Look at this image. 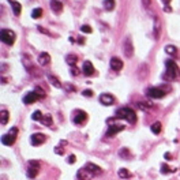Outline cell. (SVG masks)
Segmentation results:
<instances>
[{
	"label": "cell",
	"instance_id": "cell-11",
	"mask_svg": "<svg viewBox=\"0 0 180 180\" xmlns=\"http://www.w3.org/2000/svg\"><path fill=\"white\" fill-rule=\"evenodd\" d=\"M100 103L105 106H109L115 103V97L112 94H109V93H103V94L100 95Z\"/></svg>",
	"mask_w": 180,
	"mask_h": 180
},
{
	"label": "cell",
	"instance_id": "cell-15",
	"mask_svg": "<svg viewBox=\"0 0 180 180\" xmlns=\"http://www.w3.org/2000/svg\"><path fill=\"white\" fill-rule=\"evenodd\" d=\"M94 176L92 172H89L86 168H82V169L78 171V179L79 180H90L92 177Z\"/></svg>",
	"mask_w": 180,
	"mask_h": 180
},
{
	"label": "cell",
	"instance_id": "cell-36",
	"mask_svg": "<svg viewBox=\"0 0 180 180\" xmlns=\"http://www.w3.org/2000/svg\"><path fill=\"white\" fill-rule=\"evenodd\" d=\"M55 153H56V154H63V153H64V149L60 147V146H57V147H55Z\"/></svg>",
	"mask_w": 180,
	"mask_h": 180
},
{
	"label": "cell",
	"instance_id": "cell-8",
	"mask_svg": "<svg viewBox=\"0 0 180 180\" xmlns=\"http://www.w3.org/2000/svg\"><path fill=\"white\" fill-rule=\"evenodd\" d=\"M86 119H87L86 112H83V111H75V115H74V117H72V121H74L77 126H82V124L86 121Z\"/></svg>",
	"mask_w": 180,
	"mask_h": 180
},
{
	"label": "cell",
	"instance_id": "cell-33",
	"mask_svg": "<svg viewBox=\"0 0 180 180\" xmlns=\"http://www.w3.org/2000/svg\"><path fill=\"white\" fill-rule=\"evenodd\" d=\"M70 72H71L72 75H75V77H77V75H79V68H78L77 66H72V67H71Z\"/></svg>",
	"mask_w": 180,
	"mask_h": 180
},
{
	"label": "cell",
	"instance_id": "cell-5",
	"mask_svg": "<svg viewBox=\"0 0 180 180\" xmlns=\"http://www.w3.org/2000/svg\"><path fill=\"white\" fill-rule=\"evenodd\" d=\"M40 169V163L35 160H30L29 161V168H27V177L29 179H34L38 173Z\"/></svg>",
	"mask_w": 180,
	"mask_h": 180
},
{
	"label": "cell",
	"instance_id": "cell-43",
	"mask_svg": "<svg viewBox=\"0 0 180 180\" xmlns=\"http://www.w3.org/2000/svg\"><path fill=\"white\" fill-rule=\"evenodd\" d=\"M161 1H163V3L165 4V6H168V4L171 3V0H161Z\"/></svg>",
	"mask_w": 180,
	"mask_h": 180
},
{
	"label": "cell",
	"instance_id": "cell-44",
	"mask_svg": "<svg viewBox=\"0 0 180 180\" xmlns=\"http://www.w3.org/2000/svg\"><path fill=\"white\" fill-rule=\"evenodd\" d=\"M164 10H165V12H171V11H172V8H171V7H165Z\"/></svg>",
	"mask_w": 180,
	"mask_h": 180
},
{
	"label": "cell",
	"instance_id": "cell-28",
	"mask_svg": "<svg viewBox=\"0 0 180 180\" xmlns=\"http://www.w3.org/2000/svg\"><path fill=\"white\" fill-rule=\"evenodd\" d=\"M32 119H33V120H40V121H43L44 116H43V113L40 112V111H34V112H33V115H32Z\"/></svg>",
	"mask_w": 180,
	"mask_h": 180
},
{
	"label": "cell",
	"instance_id": "cell-39",
	"mask_svg": "<svg viewBox=\"0 0 180 180\" xmlns=\"http://www.w3.org/2000/svg\"><path fill=\"white\" fill-rule=\"evenodd\" d=\"M64 87L67 89L68 92H70V90H72V92H74V90H75V86H72V85H66Z\"/></svg>",
	"mask_w": 180,
	"mask_h": 180
},
{
	"label": "cell",
	"instance_id": "cell-12",
	"mask_svg": "<svg viewBox=\"0 0 180 180\" xmlns=\"http://www.w3.org/2000/svg\"><path fill=\"white\" fill-rule=\"evenodd\" d=\"M109 64H111V68H112L113 71H120L123 68V60H120L119 57H112Z\"/></svg>",
	"mask_w": 180,
	"mask_h": 180
},
{
	"label": "cell",
	"instance_id": "cell-7",
	"mask_svg": "<svg viewBox=\"0 0 180 180\" xmlns=\"http://www.w3.org/2000/svg\"><path fill=\"white\" fill-rule=\"evenodd\" d=\"M45 141H46V135L41 134V132H35V134H33L32 137H30V143H32L33 146L43 145V143H45Z\"/></svg>",
	"mask_w": 180,
	"mask_h": 180
},
{
	"label": "cell",
	"instance_id": "cell-6",
	"mask_svg": "<svg viewBox=\"0 0 180 180\" xmlns=\"http://www.w3.org/2000/svg\"><path fill=\"white\" fill-rule=\"evenodd\" d=\"M165 90H163L161 87H149L146 90V95L150 98H163L165 97Z\"/></svg>",
	"mask_w": 180,
	"mask_h": 180
},
{
	"label": "cell",
	"instance_id": "cell-20",
	"mask_svg": "<svg viewBox=\"0 0 180 180\" xmlns=\"http://www.w3.org/2000/svg\"><path fill=\"white\" fill-rule=\"evenodd\" d=\"M150 130H152L153 134L158 135L160 132H161V123H160V121H155V123H153L152 127H150Z\"/></svg>",
	"mask_w": 180,
	"mask_h": 180
},
{
	"label": "cell",
	"instance_id": "cell-2",
	"mask_svg": "<svg viewBox=\"0 0 180 180\" xmlns=\"http://www.w3.org/2000/svg\"><path fill=\"white\" fill-rule=\"evenodd\" d=\"M165 67H166V71H165L164 78H166V79H176V78H179L180 70H179V67H177V64L175 63L173 60H166Z\"/></svg>",
	"mask_w": 180,
	"mask_h": 180
},
{
	"label": "cell",
	"instance_id": "cell-32",
	"mask_svg": "<svg viewBox=\"0 0 180 180\" xmlns=\"http://www.w3.org/2000/svg\"><path fill=\"white\" fill-rule=\"evenodd\" d=\"M81 32H83V33H92V27L89 25H83V26H81Z\"/></svg>",
	"mask_w": 180,
	"mask_h": 180
},
{
	"label": "cell",
	"instance_id": "cell-19",
	"mask_svg": "<svg viewBox=\"0 0 180 180\" xmlns=\"http://www.w3.org/2000/svg\"><path fill=\"white\" fill-rule=\"evenodd\" d=\"M8 3L11 4V8H12V12H14V15H19L21 14V10H22V7H21V4L18 3V1H15V0H8Z\"/></svg>",
	"mask_w": 180,
	"mask_h": 180
},
{
	"label": "cell",
	"instance_id": "cell-17",
	"mask_svg": "<svg viewBox=\"0 0 180 180\" xmlns=\"http://www.w3.org/2000/svg\"><path fill=\"white\" fill-rule=\"evenodd\" d=\"M38 64L40 66H46V64H49L51 61V56H49V53H46V52H41L38 55Z\"/></svg>",
	"mask_w": 180,
	"mask_h": 180
},
{
	"label": "cell",
	"instance_id": "cell-18",
	"mask_svg": "<svg viewBox=\"0 0 180 180\" xmlns=\"http://www.w3.org/2000/svg\"><path fill=\"white\" fill-rule=\"evenodd\" d=\"M51 8H52V11L55 14H60L63 11V4L60 1H57V0H52L51 1Z\"/></svg>",
	"mask_w": 180,
	"mask_h": 180
},
{
	"label": "cell",
	"instance_id": "cell-14",
	"mask_svg": "<svg viewBox=\"0 0 180 180\" xmlns=\"http://www.w3.org/2000/svg\"><path fill=\"white\" fill-rule=\"evenodd\" d=\"M85 168L89 171V172H92L94 176H97V175H101V173H103V169H101L98 165H95V164H93V163H87Z\"/></svg>",
	"mask_w": 180,
	"mask_h": 180
},
{
	"label": "cell",
	"instance_id": "cell-1",
	"mask_svg": "<svg viewBox=\"0 0 180 180\" xmlns=\"http://www.w3.org/2000/svg\"><path fill=\"white\" fill-rule=\"evenodd\" d=\"M116 117L117 119H124L127 120L128 123L134 124L137 121V113L132 108H128V106H124V108H119L116 111Z\"/></svg>",
	"mask_w": 180,
	"mask_h": 180
},
{
	"label": "cell",
	"instance_id": "cell-40",
	"mask_svg": "<svg viewBox=\"0 0 180 180\" xmlns=\"http://www.w3.org/2000/svg\"><path fill=\"white\" fill-rule=\"evenodd\" d=\"M142 4H143L145 7H149V6H150V0H142Z\"/></svg>",
	"mask_w": 180,
	"mask_h": 180
},
{
	"label": "cell",
	"instance_id": "cell-10",
	"mask_svg": "<svg viewBox=\"0 0 180 180\" xmlns=\"http://www.w3.org/2000/svg\"><path fill=\"white\" fill-rule=\"evenodd\" d=\"M124 55L128 59L132 57V55H134V45H132V41H131L130 37H127L124 41Z\"/></svg>",
	"mask_w": 180,
	"mask_h": 180
},
{
	"label": "cell",
	"instance_id": "cell-29",
	"mask_svg": "<svg viewBox=\"0 0 180 180\" xmlns=\"http://www.w3.org/2000/svg\"><path fill=\"white\" fill-rule=\"evenodd\" d=\"M41 123H43L44 126H51V124H52V116H51V115H45Z\"/></svg>",
	"mask_w": 180,
	"mask_h": 180
},
{
	"label": "cell",
	"instance_id": "cell-24",
	"mask_svg": "<svg viewBox=\"0 0 180 180\" xmlns=\"http://www.w3.org/2000/svg\"><path fill=\"white\" fill-rule=\"evenodd\" d=\"M66 60H67V63L70 64L71 67H72V66H77L78 57L75 56V55H67V57H66Z\"/></svg>",
	"mask_w": 180,
	"mask_h": 180
},
{
	"label": "cell",
	"instance_id": "cell-25",
	"mask_svg": "<svg viewBox=\"0 0 180 180\" xmlns=\"http://www.w3.org/2000/svg\"><path fill=\"white\" fill-rule=\"evenodd\" d=\"M119 176L121 177V179H128V177H131V173H130V171H127L126 168H120Z\"/></svg>",
	"mask_w": 180,
	"mask_h": 180
},
{
	"label": "cell",
	"instance_id": "cell-21",
	"mask_svg": "<svg viewBox=\"0 0 180 180\" xmlns=\"http://www.w3.org/2000/svg\"><path fill=\"white\" fill-rule=\"evenodd\" d=\"M104 8L106 11H112L115 8V0H104Z\"/></svg>",
	"mask_w": 180,
	"mask_h": 180
},
{
	"label": "cell",
	"instance_id": "cell-37",
	"mask_svg": "<svg viewBox=\"0 0 180 180\" xmlns=\"http://www.w3.org/2000/svg\"><path fill=\"white\" fill-rule=\"evenodd\" d=\"M82 94L85 95V97H92L93 92H92V90H83V92H82Z\"/></svg>",
	"mask_w": 180,
	"mask_h": 180
},
{
	"label": "cell",
	"instance_id": "cell-35",
	"mask_svg": "<svg viewBox=\"0 0 180 180\" xmlns=\"http://www.w3.org/2000/svg\"><path fill=\"white\" fill-rule=\"evenodd\" d=\"M75 161H77V157H75L74 154L68 155V158H67V163H68V164H74Z\"/></svg>",
	"mask_w": 180,
	"mask_h": 180
},
{
	"label": "cell",
	"instance_id": "cell-31",
	"mask_svg": "<svg viewBox=\"0 0 180 180\" xmlns=\"http://www.w3.org/2000/svg\"><path fill=\"white\" fill-rule=\"evenodd\" d=\"M34 92H35V94H37V95H38V97H40V98H44V97H45V92H44V90H43V89H41V87H35V90H34Z\"/></svg>",
	"mask_w": 180,
	"mask_h": 180
},
{
	"label": "cell",
	"instance_id": "cell-23",
	"mask_svg": "<svg viewBox=\"0 0 180 180\" xmlns=\"http://www.w3.org/2000/svg\"><path fill=\"white\" fill-rule=\"evenodd\" d=\"M165 52L168 53V55H171V56H175V55H177V48L175 45H166Z\"/></svg>",
	"mask_w": 180,
	"mask_h": 180
},
{
	"label": "cell",
	"instance_id": "cell-42",
	"mask_svg": "<svg viewBox=\"0 0 180 180\" xmlns=\"http://www.w3.org/2000/svg\"><path fill=\"white\" fill-rule=\"evenodd\" d=\"M38 30H41V32H43V33H45V34H49V32H46L45 29H44V27H41V26H40V27H38Z\"/></svg>",
	"mask_w": 180,
	"mask_h": 180
},
{
	"label": "cell",
	"instance_id": "cell-41",
	"mask_svg": "<svg viewBox=\"0 0 180 180\" xmlns=\"http://www.w3.org/2000/svg\"><path fill=\"white\" fill-rule=\"evenodd\" d=\"M165 160H172V154L171 153H165Z\"/></svg>",
	"mask_w": 180,
	"mask_h": 180
},
{
	"label": "cell",
	"instance_id": "cell-4",
	"mask_svg": "<svg viewBox=\"0 0 180 180\" xmlns=\"http://www.w3.org/2000/svg\"><path fill=\"white\" fill-rule=\"evenodd\" d=\"M17 135H18V128L17 127H12L7 134H4L3 138H1V143L6 146H12L14 145L15 139H17Z\"/></svg>",
	"mask_w": 180,
	"mask_h": 180
},
{
	"label": "cell",
	"instance_id": "cell-16",
	"mask_svg": "<svg viewBox=\"0 0 180 180\" xmlns=\"http://www.w3.org/2000/svg\"><path fill=\"white\" fill-rule=\"evenodd\" d=\"M82 71H83V74L86 75V77H90V75L94 72V67H93L92 61H89V60H86L85 63H83V67H82Z\"/></svg>",
	"mask_w": 180,
	"mask_h": 180
},
{
	"label": "cell",
	"instance_id": "cell-22",
	"mask_svg": "<svg viewBox=\"0 0 180 180\" xmlns=\"http://www.w3.org/2000/svg\"><path fill=\"white\" fill-rule=\"evenodd\" d=\"M0 123H1V126H6V124L8 123V112L7 111H1V113H0Z\"/></svg>",
	"mask_w": 180,
	"mask_h": 180
},
{
	"label": "cell",
	"instance_id": "cell-34",
	"mask_svg": "<svg viewBox=\"0 0 180 180\" xmlns=\"http://www.w3.org/2000/svg\"><path fill=\"white\" fill-rule=\"evenodd\" d=\"M160 23L157 22V19L154 21V37H157V34H158V30H160Z\"/></svg>",
	"mask_w": 180,
	"mask_h": 180
},
{
	"label": "cell",
	"instance_id": "cell-30",
	"mask_svg": "<svg viewBox=\"0 0 180 180\" xmlns=\"http://www.w3.org/2000/svg\"><path fill=\"white\" fill-rule=\"evenodd\" d=\"M119 154L121 155V157H131V153H130V150H128L127 147H123L121 150L119 152Z\"/></svg>",
	"mask_w": 180,
	"mask_h": 180
},
{
	"label": "cell",
	"instance_id": "cell-27",
	"mask_svg": "<svg viewBox=\"0 0 180 180\" xmlns=\"http://www.w3.org/2000/svg\"><path fill=\"white\" fill-rule=\"evenodd\" d=\"M48 79H49V82L52 83L53 86H55V87H60V86H61V83L59 82V79H57L56 77H53V75H49V74H48Z\"/></svg>",
	"mask_w": 180,
	"mask_h": 180
},
{
	"label": "cell",
	"instance_id": "cell-38",
	"mask_svg": "<svg viewBox=\"0 0 180 180\" xmlns=\"http://www.w3.org/2000/svg\"><path fill=\"white\" fill-rule=\"evenodd\" d=\"M161 172H163V173H168V172H169V168H168V165L163 164V165H161Z\"/></svg>",
	"mask_w": 180,
	"mask_h": 180
},
{
	"label": "cell",
	"instance_id": "cell-26",
	"mask_svg": "<svg viewBox=\"0 0 180 180\" xmlns=\"http://www.w3.org/2000/svg\"><path fill=\"white\" fill-rule=\"evenodd\" d=\"M43 17V8H34L32 11V18L33 19H38Z\"/></svg>",
	"mask_w": 180,
	"mask_h": 180
},
{
	"label": "cell",
	"instance_id": "cell-13",
	"mask_svg": "<svg viewBox=\"0 0 180 180\" xmlns=\"http://www.w3.org/2000/svg\"><path fill=\"white\" fill-rule=\"evenodd\" d=\"M38 98H40V97L35 94V92H29L27 94L23 97V103H25L26 105H30V104L35 103V101H37Z\"/></svg>",
	"mask_w": 180,
	"mask_h": 180
},
{
	"label": "cell",
	"instance_id": "cell-9",
	"mask_svg": "<svg viewBox=\"0 0 180 180\" xmlns=\"http://www.w3.org/2000/svg\"><path fill=\"white\" fill-rule=\"evenodd\" d=\"M124 127L126 126H123V124H111L109 127H108V131H106V137L111 138V137H115V135L117 134V132H120V131H123Z\"/></svg>",
	"mask_w": 180,
	"mask_h": 180
},
{
	"label": "cell",
	"instance_id": "cell-3",
	"mask_svg": "<svg viewBox=\"0 0 180 180\" xmlns=\"http://www.w3.org/2000/svg\"><path fill=\"white\" fill-rule=\"evenodd\" d=\"M0 37H1V41H3L6 45H12L15 43V38H17V35L12 30L10 29H1V32H0Z\"/></svg>",
	"mask_w": 180,
	"mask_h": 180
}]
</instances>
